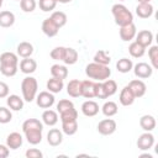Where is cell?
<instances>
[{"mask_svg": "<svg viewBox=\"0 0 158 158\" xmlns=\"http://www.w3.org/2000/svg\"><path fill=\"white\" fill-rule=\"evenodd\" d=\"M102 86H104V90H105V94L106 96H112L116 91H117V84L115 80H111V79H106L102 81Z\"/></svg>", "mask_w": 158, "mask_h": 158, "instance_id": "cell-35", "label": "cell"}, {"mask_svg": "<svg viewBox=\"0 0 158 158\" xmlns=\"http://www.w3.org/2000/svg\"><path fill=\"white\" fill-rule=\"evenodd\" d=\"M47 142L52 147H57L63 142V133L58 128H52L47 133Z\"/></svg>", "mask_w": 158, "mask_h": 158, "instance_id": "cell-14", "label": "cell"}, {"mask_svg": "<svg viewBox=\"0 0 158 158\" xmlns=\"http://www.w3.org/2000/svg\"><path fill=\"white\" fill-rule=\"evenodd\" d=\"M65 48L67 47H56L51 51V58L54 59V60H63L64 58V54H65Z\"/></svg>", "mask_w": 158, "mask_h": 158, "instance_id": "cell-39", "label": "cell"}, {"mask_svg": "<svg viewBox=\"0 0 158 158\" xmlns=\"http://www.w3.org/2000/svg\"><path fill=\"white\" fill-rule=\"evenodd\" d=\"M37 89H38V83H37L36 78H33V77H26L22 80V83H21V91H22L23 100L27 101V102L33 101L36 99Z\"/></svg>", "mask_w": 158, "mask_h": 158, "instance_id": "cell-5", "label": "cell"}, {"mask_svg": "<svg viewBox=\"0 0 158 158\" xmlns=\"http://www.w3.org/2000/svg\"><path fill=\"white\" fill-rule=\"evenodd\" d=\"M9 154H10L9 147L5 144H0V158H6L9 157Z\"/></svg>", "mask_w": 158, "mask_h": 158, "instance_id": "cell-47", "label": "cell"}, {"mask_svg": "<svg viewBox=\"0 0 158 158\" xmlns=\"http://www.w3.org/2000/svg\"><path fill=\"white\" fill-rule=\"evenodd\" d=\"M130 88V90L132 91V94L135 95V98H141L146 94V90H147V86L146 84L139 80V79H135V80H131L127 85Z\"/></svg>", "mask_w": 158, "mask_h": 158, "instance_id": "cell-11", "label": "cell"}, {"mask_svg": "<svg viewBox=\"0 0 158 158\" xmlns=\"http://www.w3.org/2000/svg\"><path fill=\"white\" fill-rule=\"evenodd\" d=\"M54 95L51 91H41L36 98L37 106L41 109H49L54 104Z\"/></svg>", "mask_w": 158, "mask_h": 158, "instance_id": "cell-7", "label": "cell"}, {"mask_svg": "<svg viewBox=\"0 0 158 158\" xmlns=\"http://www.w3.org/2000/svg\"><path fill=\"white\" fill-rule=\"evenodd\" d=\"M135 99H136L135 95L132 94V91L130 90V88L126 85V86L121 90V93H120V102H121V105H123V106H130V105L133 104Z\"/></svg>", "mask_w": 158, "mask_h": 158, "instance_id": "cell-21", "label": "cell"}, {"mask_svg": "<svg viewBox=\"0 0 158 158\" xmlns=\"http://www.w3.org/2000/svg\"><path fill=\"white\" fill-rule=\"evenodd\" d=\"M111 12H112V16L115 19V23L118 25L120 27L133 22L132 12L125 5H122V4H115L111 7Z\"/></svg>", "mask_w": 158, "mask_h": 158, "instance_id": "cell-4", "label": "cell"}, {"mask_svg": "<svg viewBox=\"0 0 158 158\" xmlns=\"http://www.w3.org/2000/svg\"><path fill=\"white\" fill-rule=\"evenodd\" d=\"M101 111H102V114H104L105 116L111 117V116H114V115L117 114L118 107H117V104H116V102H114V101H106V102L102 105Z\"/></svg>", "mask_w": 158, "mask_h": 158, "instance_id": "cell-32", "label": "cell"}, {"mask_svg": "<svg viewBox=\"0 0 158 158\" xmlns=\"http://www.w3.org/2000/svg\"><path fill=\"white\" fill-rule=\"evenodd\" d=\"M36 69H37V62L30 57L23 58L20 62V70L23 74H31V73L36 72Z\"/></svg>", "mask_w": 158, "mask_h": 158, "instance_id": "cell-17", "label": "cell"}, {"mask_svg": "<svg viewBox=\"0 0 158 158\" xmlns=\"http://www.w3.org/2000/svg\"><path fill=\"white\" fill-rule=\"evenodd\" d=\"M22 136L19 132H11L7 137H6V146L10 149H17L22 146Z\"/></svg>", "mask_w": 158, "mask_h": 158, "instance_id": "cell-19", "label": "cell"}, {"mask_svg": "<svg viewBox=\"0 0 158 158\" xmlns=\"http://www.w3.org/2000/svg\"><path fill=\"white\" fill-rule=\"evenodd\" d=\"M60 120L62 121H72V120H77L78 118V111L73 107L70 110H67L64 112H60Z\"/></svg>", "mask_w": 158, "mask_h": 158, "instance_id": "cell-40", "label": "cell"}, {"mask_svg": "<svg viewBox=\"0 0 158 158\" xmlns=\"http://www.w3.org/2000/svg\"><path fill=\"white\" fill-rule=\"evenodd\" d=\"M152 41H153V33L148 30H142L138 33H136V42L143 47L151 46Z\"/></svg>", "mask_w": 158, "mask_h": 158, "instance_id": "cell-16", "label": "cell"}, {"mask_svg": "<svg viewBox=\"0 0 158 158\" xmlns=\"http://www.w3.org/2000/svg\"><path fill=\"white\" fill-rule=\"evenodd\" d=\"M15 23V15L11 11H0V26L11 27Z\"/></svg>", "mask_w": 158, "mask_h": 158, "instance_id": "cell-26", "label": "cell"}, {"mask_svg": "<svg viewBox=\"0 0 158 158\" xmlns=\"http://www.w3.org/2000/svg\"><path fill=\"white\" fill-rule=\"evenodd\" d=\"M64 86V83L62 79H58V78H52L47 81V89L48 91H51L52 94H57V93H60L62 89Z\"/></svg>", "mask_w": 158, "mask_h": 158, "instance_id": "cell-27", "label": "cell"}, {"mask_svg": "<svg viewBox=\"0 0 158 158\" xmlns=\"http://www.w3.org/2000/svg\"><path fill=\"white\" fill-rule=\"evenodd\" d=\"M2 2H4V0H0V7L2 6Z\"/></svg>", "mask_w": 158, "mask_h": 158, "instance_id": "cell-50", "label": "cell"}, {"mask_svg": "<svg viewBox=\"0 0 158 158\" xmlns=\"http://www.w3.org/2000/svg\"><path fill=\"white\" fill-rule=\"evenodd\" d=\"M12 120V114L9 109L0 106V123H9Z\"/></svg>", "mask_w": 158, "mask_h": 158, "instance_id": "cell-41", "label": "cell"}, {"mask_svg": "<svg viewBox=\"0 0 158 158\" xmlns=\"http://www.w3.org/2000/svg\"><path fill=\"white\" fill-rule=\"evenodd\" d=\"M36 0H21L20 1V6L22 9V11L25 12H32L36 9Z\"/></svg>", "mask_w": 158, "mask_h": 158, "instance_id": "cell-42", "label": "cell"}, {"mask_svg": "<svg viewBox=\"0 0 158 158\" xmlns=\"http://www.w3.org/2000/svg\"><path fill=\"white\" fill-rule=\"evenodd\" d=\"M94 62H95V63H99V64L109 65L110 62H111V58H110V56H109L105 51L100 49V51H98V52L95 53V56H94Z\"/></svg>", "mask_w": 158, "mask_h": 158, "instance_id": "cell-36", "label": "cell"}, {"mask_svg": "<svg viewBox=\"0 0 158 158\" xmlns=\"http://www.w3.org/2000/svg\"><path fill=\"white\" fill-rule=\"evenodd\" d=\"M62 131L68 135L72 136L78 131V122L77 120H72V121H62Z\"/></svg>", "mask_w": 158, "mask_h": 158, "instance_id": "cell-29", "label": "cell"}, {"mask_svg": "<svg viewBox=\"0 0 158 158\" xmlns=\"http://www.w3.org/2000/svg\"><path fill=\"white\" fill-rule=\"evenodd\" d=\"M51 74L53 78H58V79H65L68 77V69L65 65H60V64H53L51 67Z\"/></svg>", "mask_w": 158, "mask_h": 158, "instance_id": "cell-25", "label": "cell"}, {"mask_svg": "<svg viewBox=\"0 0 158 158\" xmlns=\"http://www.w3.org/2000/svg\"><path fill=\"white\" fill-rule=\"evenodd\" d=\"M153 144H154V136L151 132L142 133L137 139V147L141 151H148L153 147Z\"/></svg>", "mask_w": 158, "mask_h": 158, "instance_id": "cell-9", "label": "cell"}, {"mask_svg": "<svg viewBox=\"0 0 158 158\" xmlns=\"http://www.w3.org/2000/svg\"><path fill=\"white\" fill-rule=\"evenodd\" d=\"M116 127H117V125H116L115 120L105 118L98 123V132L102 136H110L116 131Z\"/></svg>", "mask_w": 158, "mask_h": 158, "instance_id": "cell-6", "label": "cell"}, {"mask_svg": "<svg viewBox=\"0 0 158 158\" xmlns=\"http://www.w3.org/2000/svg\"><path fill=\"white\" fill-rule=\"evenodd\" d=\"M59 31V27L48 17L46 20H43L42 22V32L47 36V37H54Z\"/></svg>", "mask_w": 158, "mask_h": 158, "instance_id": "cell-13", "label": "cell"}, {"mask_svg": "<svg viewBox=\"0 0 158 158\" xmlns=\"http://www.w3.org/2000/svg\"><path fill=\"white\" fill-rule=\"evenodd\" d=\"M26 157L27 158H42L43 154L40 149H36V148H31V149H27L26 151Z\"/></svg>", "mask_w": 158, "mask_h": 158, "instance_id": "cell-45", "label": "cell"}, {"mask_svg": "<svg viewBox=\"0 0 158 158\" xmlns=\"http://www.w3.org/2000/svg\"><path fill=\"white\" fill-rule=\"evenodd\" d=\"M133 68V63L131 59L128 58H121L117 60L116 63V69L120 72V73H128L131 69Z\"/></svg>", "mask_w": 158, "mask_h": 158, "instance_id": "cell-31", "label": "cell"}, {"mask_svg": "<svg viewBox=\"0 0 158 158\" xmlns=\"http://www.w3.org/2000/svg\"><path fill=\"white\" fill-rule=\"evenodd\" d=\"M6 104L7 106L14 110V111H21L22 107H23V100L19 96V95H10L7 96V100H6Z\"/></svg>", "mask_w": 158, "mask_h": 158, "instance_id": "cell-23", "label": "cell"}, {"mask_svg": "<svg viewBox=\"0 0 158 158\" xmlns=\"http://www.w3.org/2000/svg\"><path fill=\"white\" fill-rule=\"evenodd\" d=\"M49 19H51L59 28L63 27V26L67 23V15H65L63 11H54V12L51 15Z\"/></svg>", "mask_w": 158, "mask_h": 158, "instance_id": "cell-33", "label": "cell"}, {"mask_svg": "<svg viewBox=\"0 0 158 158\" xmlns=\"http://www.w3.org/2000/svg\"><path fill=\"white\" fill-rule=\"evenodd\" d=\"M81 112L88 116V117H93L95 116L98 112H99V105L98 102L93 101V100H88V101H84L83 105H81Z\"/></svg>", "mask_w": 158, "mask_h": 158, "instance_id": "cell-18", "label": "cell"}, {"mask_svg": "<svg viewBox=\"0 0 158 158\" xmlns=\"http://www.w3.org/2000/svg\"><path fill=\"white\" fill-rule=\"evenodd\" d=\"M95 98L107 99V96L105 94V90H104V86H102V83H100V81L95 83Z\"/></svg>", "mask_w": 158, "mask_h": 158, "instance_id": "cell-44", "label": "cell"}, {"mask_svg": "<svg viewBox=\"0 0 158 158\" xmlns=\"http://www.w3.org/2000/svg\"><path fill=\"white\" fill-rule=\"evenodd\" d=\"M16 52L20 57L22 58H27V57H31V54L33 53V46L30 43V42H20L17 44V48H16Z\"/></svg>", "mask_w": 158, "mask_h": 158, "instance_id": "cell-22", "label": "cell"}, {"mask_svg": "<svg viewBox=\"0 0 158 158\" xmlns=\"http://www.w3.org/2000/svg\"><path fill=\"white\" fill-rule=\"evenodd\" d=\"M136 14L141 19H148L153 15V6L149 2H138L136 7Z\"/></svg>", "mask_w": 158, "mask_h": 158, "instance_id": "cell-15", "label": "cell"}, {"mask_svg": "<svg viewBox=\"0 0 158 158\" xmlns=\"http://www.w3.org/2000/svg\"><path fill=\"white\" fill-rule=\"evenodd\" d=\"M80 94L86 99L95 98V81L93 80H84L80 84Z\"/></svg>", "mask_w": 158, "mask_h": 158, "instance_id": "cell-12", "label": "cell"}, {"mask_svg": "<svg viewBox=\"0 0 158 158\" xmlns=\"http://www.w3.org/2000/svg\"><path fill=\"white\" fill-rule=\"evenodd\" d=\"M139 126L146 132H151L156 128V118L152 115H143L139 118Z\"/></svg>", "mask_w": 158, "mask_h": 158, "instance_id": "cell-20", "label": "cell"}, {"mask_svg": "<svg viewBox=\"0 0 158 158\" xmlns=\"http://www.w3.org/2000/svg\"><path fill=\"white\" fill-rule=\"evenodd\" d=\"M38 6L42 11L44 12H48V11H52L56 9L57 6V0H40L38 1Z\"/></svg>", "mask_w": 158, "mask_h": 158, "instance_id": "cell-37", "label": "cell"}, {"mask_svg": "<svg viewBox=\"0 0 158 158\" xmlns=\"http://www.w3.org/2000/svg\"><path fill=\"white\" fill-rule=\"evenodd\" d=\"M136 33H137V28H136V25L133 22L120 27V37L122 41L128 42V41L133 40L136 37Z\"/></svg>", "mask_w": 158, "mask_h": 158, "instance_id": "cell-10", "label": "cell"}, {"mask_svg": "<svg viewBox=\"0 0 158 158\" xmlns=\"http://www.w3.org/2000/svg\"><path fill=\"white\" fill-rule=\"evenodd\" d=\"M118 1H125V0H118Z\"/></svg>", "mask_w": 158, "mask_h": 158, "instance_id": "cell-51", "label": "cell"}, {"mask_svg": "<svg viewBox=\"0 0 158 158\" xmlns=\"http://www.w3.org/2000/svg\"><path fill=\"white\" fill-rule=\"evenodd\" d=\"M19 59L12 52H4L0 56V72L5 77H14L17 73Z\"/></svg>", "mask_w": 158, "mask_h": 158, "instance_id": "cell-2", "label": "cell"}, {"mask_svg": "<svg viewBox=\"0 0 158 158\" xmlns=\"http://www.w3.org/2000/svg\"><path fill=\"white\" fill-rule=\"evenodd\" d=\"M77 60H78V52L74 48H70V47L69 48H65V54H64L63 62L65 64L72 65V64L77 63Z\"/></svg>", "mask_w": 158, "mask_h": 158, "instance_id": "cell-34", "label": "cell"}, {"mask_svg": "<svg viewBox=\"0 0 158 158\" xmlns=\"http://www.w3.org/2000/svg\"><path fill=\"white\" fill-rule=\"evenodd\" d=\"M9 95V85L4 81H0V99L6 98Z\"/></svg>", "mask_w": 158, "mask_h": 158, "instance_id": "cell-46", "label": "cell"}, {"mask_svg": "<svg viewBox=\"0 0 158 158\" xmlns=\"http://www.w3.org/2000/svg\"><path fill=\"white\" fill-rule=\"evenodd\" d=\"M70 1H73V0H57V2H60V4H68Z\"/></svg>", "mask_w": 158, "mask_h": 158, "instance_id": "cell-48", "label": "cell"}, {"mask_svg": "<svg viewBox=\"0 0 158 158\" xmlns=\"http://www.w3.org/2000/svg\"><path fill=\"white\" fill-rule=\"evenodd\" d=\"M138 2H149L151 0H137Z\"/></svg>", "mask_w": 158, "mask_h": 158, "instance_id": "cell-49", "label": "cell"}, {"mask_svg": "<svg viewBox=\"0 0 158 158\" xmlns=\"http://www.w3.org/2000/svg\"><path fill=\"white\" fill-rule=\"evenodd\" d=\"M42 121L47 126H54L58 122V115H57L56 111L48 109V110L43 111V114H42Z\"/></svg>", "mask_w": 158, "mask_h": 158, "instance_id": "cell-28", "label": "cell"}, {"mask_svg": "<svg viewBox=\"0 0 158 158\" xmlns=\"http://www.w3.org/2000/svg\"><path fill=\"white\" fill-rule=\"evenodd\" d=\"M16 1H21V0H16Z\"/></svg>", "mask_w": 158, "mask_h": 158, "instance_id": "cell-52", "label": "cell"}, {"mask_svg": "<svg viewBox=\"0 0 158 158\" xmlns=\"http://www.w3.org/2000/svg\"><path fill=\"white\" fill-rule=\"evenodd\" d=\"M74 107V104L70 101V100H67V99H63V100H59V102L57 104V110L58 112H64L67 110H70Z\"/></svg>", "mask_w": 158, "mask_h": 158, "instance_id": "cell-43", "label": "cell"}, {"mask_svg": "<svg viewBox=\"0 0 158 158\" xmlns=\"http://www.w3.org/2000/svg\"><path fill=\"white\" fill-rule=\"evenodd\" d=\"M85 74L90 79H95L98 81H104V80L110 78L111 69L109 68V65H104V64H99V63L93 62L85 67Z\"/></svg>", "mask_w": 158, "mask_h": 158, "instance_id": "cell-3", "label": "cell"}, {"mask_svg": "<svg viewBox=\"0 0 158 158\" xmlns=\"http://www.w3.org/2000/svg\"><path fill=\"white\" fill-rule=\"evenodd\" d=\"M80 84H81V81L78 80V79L70 80L68 83V85H67V93H68V95L72 96V98L81 96V94H80Z\"/></svg>", "mask_w": 158, "mask_h": 158, "instance_id": "cell-24", "label": "cell"}, {"mask_svg": "<svg viewBox=\"0 0 158 158\" xmlns=\"http://www.w3.org/2000/svg\"><path fill=\"white\" fill-rule=\"evenodd\" d=\"M22 131L26 136V139L30 144H38L42 141V131L43 125L37 118H27L22 123Z\"/></svg>", "mask_w": 158, "mask_h": 158, "instance_id": "cell-1", "label": "cell"}, {"mask_svg": "<svg viewBox=\"0 0 158 158\" xmlns=\"http://www.w3.org/2000/svg\"><path fill=\"white\" fill-rule=\"evenodd\" d=\"M133 72H135V75L137 78H141V79H147L152 75L153 73V68L152 65H149L148 63H144V62H139L137 63L135 67H133Z\"/></svg>", "mask_w": 158, "mask_h": 158, "instance_id": "cell-8", "label": "cell"}, {"mask_svg": "<svg viewBox=\"0 0 158 158\" xmlns=\"http://www.w3.org/2000/svg\"><path fill=\"white\" fill-rule=\"evenodd\" d=\"M148 56H149V59H151V63H152V68L157 69L158 68V47L152 46L148 49Z\"/></svg>", "mask_w": 158, "mask_h": 158, "instance_id": "cell-38", "label": "cell"}, {"mask_svg": "<svg viewBox=\"0 0 158 158\" xmlns=\"http://www.w3.org/2000/svg\"><path fill=\"white\" fill-rule=\"evenodd\" d=\"M128 52H130V54H131L133 58H141V57L144 54V52H146V47L141 46L139 43H137V42L135 41V42H132V43L130 44Z\"/></svg>", "mask_w": 158, "mask_h": 158, "instance_id": "cell-30", "label": "cell"}]
</instances>
